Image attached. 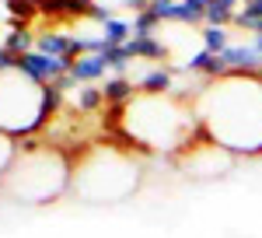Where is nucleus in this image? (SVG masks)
<instances>
[{"label":"nucleus","mask_w":262,"mask_h":238,"mask_svg":"<svg viewBox=\"0 0 262 238\" xmlns=\"http://www.w3.org/2000/svg\"><path fill=\"white\" fill-rule=\"evenodd\" d=\"M11 158H14V147H11V137H7V133H0V175L7 172V165H11Z\"/></svg>","instance_id":"6"},{"label":"nucleus","mask_w":262,"mask_h":238,"mask_svg":"<svg viewBox=\"0 0 262 238\" xmlns=\"http://www.w3.org/2000/svg\"><path fill=\"white\" fill-rule=\"evenodd\" d=\"M200 39H203V49H206V53H224V49L231 46L227 28H217V25H206L200 32Z\"/></svg>","instance_id":"5"},{"label":"nucleus","mask_w":262,"mask_h":238,"mask_svg":"<svg viewBox=\"0 0 262 238\" xmlns=\"http://www.w3.org/2000/svg\"><path fill=\"white\" fill-rule=\"evenodd\" d=\"M70 168H74V158H67L63 151L49 144H32L14 151L7 172L0 175V189L21 203L39 207L63 196V189H70Z\"/></svg>","instance_id":"3"},{"label":"nucleus","mask_w":262,"mask_h":238,"mask_svg":"<svg viewBox=\"0 0 262 238\" xmlns=\"http://www.w3.org/2000/svg\"><path fill=\"white\" fill-rule=\"evenodd\" d=\"M200 133L231 154H262V74H221L192 95Z\"/></svg>","instance_id":"1"},{"label":"nucleus","mask_w":262,"mask_h":238,"mask_svg":"<svg viewBox=\"0 0 262 238\" xmlns=\"http://www.w3.org/2000/svg\"><path fill=\"white\" fill-rule=\"evenodd\" d=\"M119 126L129 144L143 151H164V154H182L200 137L192 98L179 91H164V95L137 91L129 102L119 105Z\"/></svg>","instance_id":"2"},{"label":"nucleus","mask_w":262,"mask_h":238,"mask_svg":"<svg viewBox=\"0 0 262 238\" xmlns=\"http://www.w3.org/2000/svg\"><path fill=\"white\" fill-rule=\"evenodd\" d=\"M140 186V165L129 151L95 144L74 158L70 189L88 203H119Z\"/></svg>","instance_id":"4"}]
</instances>
